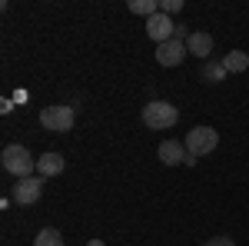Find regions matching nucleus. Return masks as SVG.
Returning a JSON list of instances; mask_svg holds the SVG:
<instances>
[{
  "label": "nucleus",
  "instance_id": "6e6552de",
  "mask_svg": "<svg viewBox=\"0 0 249 246\" xmlns=\"http://www.w3.org/2000/svg\"><path fill=\"white\" fill-rule=\"evenodd\" d=\"M156 153H160V160H163L166 167H176V163H190V153H186V143H179V140H163Z\"/></svg>",
  "mask_w": 249,
  "mask_h": 246
},
{
  "label": "nucleus",
  "instance_id": "9b49d317",
  "mask_svg": "<svg viewBox=\"0 0 249 246\" xmlns=\"http://www.w3.org/2000/svg\"><path fill=\"white\" fill-rule=\"evenodd\" d=\"M223 67H226V74H243V70H249V57L243 50H230L226 60H223Z\"/></svg>",
  "mask_w": 249,
  "mask_h": 246
},
{
  "label": "nucleus",
  "instance_id": "2eb2a0df",
  "mask_svg": "<svg viewBox=\"0 0 249 246\" xmlns=\"http://www.w3.org/2000/svg\"><path fill=\"white\" fill-rule=\"evenodd\" d=\"M179 7H183V0H160V14H166V17L176 14Z\"/></svg>",
  "mask_w": 249,
  "mask_h": 246
},
{
  "label": "nucleus",
  "instance_id": "20e7f679",
  "mask_svg": "<svg viewBox=\"0 0 249 246\" xmlns=\"http://www.w3.org/2000/svg\"><path fill=\"white\" fill-rule=\"evenodd\" d=\"M73 116H77L73 107L57 103V107H43V110H40V123H43L47 130H53V133H67V130H73Z\"/></svg>",
  "mask_w": 249,
  "mask_h": 246
},
{
  "label": "nucleus",
  "instance_id": "f3484780",
  "mask_svg": "<svg viewBox=\"0 0 249 246\" xmlns=\"http://www.w3.org/2000/svg\"><path fill=\"white\" fill-rule=\"evenodd\" d=\"M87 246H103V240H90V243H87Z\"/></svg>",
  "mask_w": 249,
  "mask_h": 246
},
{
  "label": "nucleus",
  "instance_id": "7ed1b4c3",
  "mask_svg": "<svg viewBox=\"0 0 249 246\" xmlns=\"http://www.w3.org/2000/svg\"><path fill=\"white\" fill-rule=\"evenodd\" d=\"M186 153H190L193 160H199V156H206V153L216 150V143H219V133L213 130V127H193L186 133Z\"/></svg>",
  "mask_w": 249,
  "mask_h": 246
},
{
  "label": "nucleus",
  "instance_id": "4468645a",
  "mask_svg": "<svg viewBox=\"0 0 249 246\" xmlns=\"http://www.w3.org/2000/svg\"><path fill=\"white\" fill-rule=\"evenodd\" d=\"M126 7H130L133 14H143L146 20L153 17V14H160V3H156V0H130Z\"/></svg>",
  "mask_w": 249,
  "mask_h": 246
},
{
  "label": "nucleus",
  "instance_id": "1a4fd4ad",
  "mask_svg": "<svg viewBox=\"0 0 249 246\" xmlns=\"http://www.w3.org/2000/svg\"><path fill=\"white\" fill-rule=\"evenodd\" d=\"M37 173L47 180V176H60L63 173V156L60 153H43L37 160Z\"/></svg>",
  "mask_w": 249,
  "mask_h": 246
},
{
  "label": "nucleus",
  "instance_id": "423d86ee",
  "mask_svg": "<svg viewBox=\"0 0 249 246\" xmlns=\"http://www.w3.org/2000/svg\"><path fill=\"white\" fill-rule=\"evenodd\" d=\"M40 193H43V176H27V180H17L14 200H17L20 207H30V203L40 200Z\"/></svg>",
  "mask_w": 249,
  "mask_h": 246
},
{
  "label": "nucleus",
  "instance_id": "dca6fc26",
  "mask_svg": "<svg viewBox=\"0 0 249 246\" xmlns=\"http://www.w3.org/2000/svg\"><path fill=\"white\" fill-rule=\"evenodd\" d=\"M203 246H232V240L230 236H213V240H206Z\"/></svg>",
  "mask_w": 249,
  "mask_h": 246
},
{
  "label": "nucleus",
  "instance_id": "f8f14e48",
  "mask_svg": "<svg viewBox=\"0 0 249 246\" xmlns=\"http://www.w3.org/2000/svg\"><path fill=\"white\" fill-rule=\"evenodd\" d=\"M203 80H210V83L226 80V67H223L219 60H206V63H203Z\"/></svg>",
  "mask_w": 249,
  "mask_h": 246
},
{
  "label": "nucleus",
  "instance_id": "0eeeda50",
  "mask_svg": "<svg viewBox=\"0 0 249 246\" xmlns=\"http://www.w3.org/2000/svg\"><path fill=\"white\" fill-rule=\"evenodd\" d=\"M146 34H150V40H156V47H160V43H166V40L176 37V23H173L166 14H153V17L146 20Z\"/></svg>",
  "mask_w": 249,
  "mask_h": 246
},
{
  "label": "nucleus",
  "instance_id": "f257e3e1",
  "mask_svg": "<svg viewBox=\"0 0 249 246\" xmlns=\"http://www.w3.org/2000/svg\"><path fill=\"white\" fill-rule=\"evenodd\" d=\"M0 163H3V170L10 173V176H17V180H27V176H34V170H37V160L30 156L27 147H20V143H10L7 150L0 153Z\"/></svg>",
  "mask_w": 249,
  "mask_h": 246
},
{
  "label": "nucleus",
  "instance_id": "ddd939ff",
  "mask_svg": "<svg viewBox=\"0 0 249 246\" xmlns=\"http://www.w3.org/2000/svg\"><path fill=\"white\" fill-rule=\"evenodd\" d=\"M34 246H63V236H60V229L47 227V229H40V233H37Z\"/></svg>",
  "mask_w": 249,
  "mask_h": 246
},
{
  "label": "nucleus",
  "instance_id": "9d476101",
  "mask_svg": "<svg viewBox=\"0 0 249 246\" xmlns=\"http://www.w3.org/2000/svg\"><path fill=\"white\" fill-rule=\"evenodd\" d=\"M186 50L196 54V57H203V60H210L213 37H210V34H190V37H186Z\"/></svg>",
  "mask_w": 249,
  "mask_h": 246
},
{
  "label": "nucleus",
  "instance_id": "f03ea898",
  "mask_svg": "<svg viewBox=\"0 0 249 246\" xmlns=\"http://www.w3.org/2000/svg\"><path fill=\"white\" fill-rule=\"evenodd\" d=\"M176 120H179V114H176V107L166 103V100H150L143 107V123L150 130H170V127H176Z\"/></svg>",
  "mask_w": 249,
  "mask_h": 246
},
{
  "label": "nucleus",
  "instance_id": "39448f33",
  "mask_svg": "<svg viewBox=\"0 0 249 246\" xmlns=\"http://www.w3.org/2000/svg\"><path fill=\"white\" fill-rule=\"evenodd\" d=\"M186 54H190V50H186V43L173 37V40H166V43H160V47H156V63H160V67H179Z\"/></svg>",
  "mask_w": 249,
  "mask_h": 246
}]
</instances>
